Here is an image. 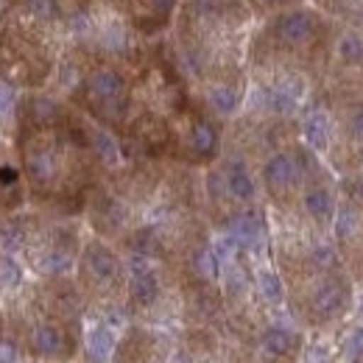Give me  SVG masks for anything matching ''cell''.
I'll return each instance as SVG.
<instances>
[{"instance_id": "cell-6", "label": "cell", "mask_w": 363, "mask_h": 363, "mask_svg": "<svg viewBox=\"0 0 363 363\" xmlns=\"http://www.w3.org/2000/svg\"><path fill=\"white\" fill-rule=\"evenodd\" d=\"M79 285L82 291L95 294V296H106L118 288H123V279H129L126 263L121 260V255L104 243V240H90L84 243V249L79 252Z\"/></svg>"}, {"instance_id": "cell-4", "label": "cell", "mask_w": 363, "mask_h": 363, "mask_svg": "<svg viewBox=\"0 0 363 363\" xmlns=\"http://www.w3.org/2000/svg\"><path fill=\"white\" fill-rule=\"evenodd\" d=\"M6 240L23 252L26 263L43 277H65L79 263V235L65 224H40L37 218H14Z\"/></svg>"}, {"instance_id": "cell-14", "label": "cell", "mask_w": 363, "mask_h": 363, "mask_svg": "<svg viewBox=\"0 0 363 363\" xmlns=\"http://www.w3.org/2000/svg\"><path fill=\"white\" fill-rule=\"evenodd\" d=\"M347 355H350L352 361L363 358V327L352 330V335H350V341H347Z\"/></svg>"}, {"instance_id": "cell-11", "label": "cell", "mask_w": 363, "mask_h": 363, "mask_svg": "<svg viewBox=\"0 0 363 363\" xmlns=\"http://www.w3.org/2000/svg\"><path fill=\"white\" fill-rule=\"evenodd\" d=\"M257 291H260V296H263L266 302H272V305H279V302L285 299V282H282L279 274H274V272L257 274Z\"/></svg>"}, {"instance_id": "cell-2", "label": "cell", "mask_w": 363, "mask_h": 363, "mask_svg": "<svg viewBox=\"0 0 363 363\" xmlns=\"http://www.w3.org/2000/svg\"><path fill=\"white\" fill-rule=\"evenodd\" d=\"M17 154L28 196L50 207L87 204L95 151V121H84L59 98L31 92L17 104Z\"/></svg>"}, {"instance_id": "cell-12", "label": "cell", "mask_w": 363, "mask_h": 363, "mask_svg": "<svg viewBox=\"0 0 363 363\" xmlns=\"http://www.w3.org/2000/svg\"><path fill=\"white\" fill-rule=\"evenodd\" d=\"M90 350L98 361H109L112 352H115V341H112V333L106 327H95L90 333Z\"/></svg>"}, {"instance_id": "cell-8", "label": "cell", "mask_w": 363, "mask_h": 363, "mask_svg": "<svg viewBox=\"0 0 363 363\" xmlns=\"http://www.w3.org/2000/svg\"><path fill=\"white\" fill-rule=\"evenodd\" d=\"M299 207L305 213V218H311L318 227H333V218H335V196L327 184H318V182H311L302 187L299 193Z\"/></svg>"}, {"instance_id": "cell-9", "label": "cell", "mask_w": 363, "mask_h": 363, "mask_svg": "<svg viewBox=\"0 0 363 363\" xmlns=\"http://www.w3.org/2000/svg\"><path fill=\"white\" fill-rule=\"evenodd\" d=\"M338 28L363 31V0H311Z\"/></svg>"}, {"instance_id": "cell-3", "label": "cell", "mask_w": 363, "mask_h": 363, "mask_svg": "<svg viewBox=\"0 0 363 363\" xmlns=\"http://www.w3.org/2000/svg\"><path fill=\"white\" fill-rule=\"evenodd\" d=\"M338 34L341 28L311 0L257 20L246 70L260 84L272 115H294L305 95L321 84Z\"/></svg>"}, {"instance_id": "cell-15", "label": "cell", "mask_w": 363, "mask_h": 363, "mask_svg": "<svg viewBox=\"0 0 363 363\" xmlns=\"http://www.w3.org/2000/svg\"><path fill=\"white\" fill-rule=\"evenodd\" d=\"M355 199H361L363 201V174L358 177V182H355Z\"/></svg>"}, {"instance_id": "cell-1", "label": "cell", "mask_w": 363, "mask_h": 363, "mask_svg": "<svg viewBox=\"0 0 363 363\" xmlns=\"http://www.w3.org/2000/svg\"><path fill=\"white\" fill-rule=\"evenodd\" d=\"M255 26L257 14L243 0H179L168 45L184 82L201 90V104L218 118L243 104Z\"/></svg>"}, {"instance_id": "cell-10", "label": "cell", "mask_w": 363, "mask_h": 363, "mask_svg": "<svg viewBox=\"0 0 363 363\" xmlns=\"http://www.w3.org/2000/svg\"><path fill=\"white\" fill-rule=\"evenodd\" d=\"M291 350H294V333L288 327H269V330H263V335H260V352L266 358H272V361L285 358Z\"/></svg>"}, {"instance_id": "cell-13", "label": "cell", "mask_w": 363, "mask_h": 363, "mask_svg": "<svg viewBox=\"0 0 363 363\" xmlns=\"http://www.w3.org/2000/svg\"><path fill=\"white\" fill-rule=\"evenodd\" d=\"M255 14H257V20L260 17H269L274 11H282V9H291V6H299V3H305V0H243Z\"/></svg>"}, {"instance_id": "cell-7", "label": "cell", "mask_w": 363, "mask_h": 363, "mask_svg": "<svg viewBox=\"0 0 363 363\" xmlns=\"http://www.w3.org/2000/svg\"><path fill=\"white\" fill-rule=\"evenodd\" d=\"M308 305H311V313L316 318H333L344 313L347 305H350V288H347L344 277H338V274L321 277L311 288Z\"/></svg>"}, {"instance_id": "cell-5", "label": "cell", "mask_w": 363, "mask_h": 363, "mask_svg": "<svg viewBox=\"0 0 363 363\" xmlns=\"http://www.w3.org/2000/svg\"><path fill=\"white\" fill-rule=\"evenodd\" d=\"M316 174L311 148H274L260 168V179L266 193L274 201L285 204L291 199H299L302 187Z\"/></svg>"}]
</instances>
